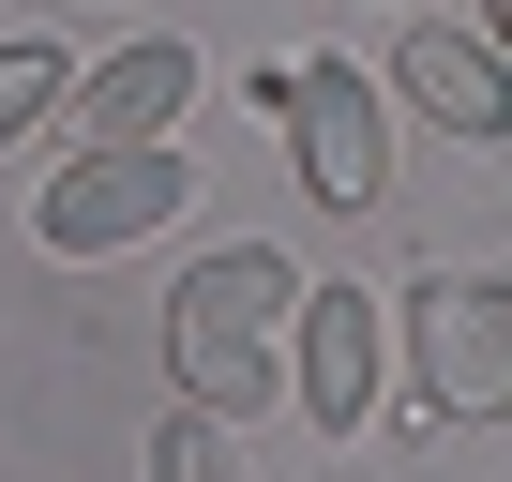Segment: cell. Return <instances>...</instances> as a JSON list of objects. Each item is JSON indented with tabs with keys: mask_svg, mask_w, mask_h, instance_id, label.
Listing matches in <instances>:
<instances>
[{
	"mask_svg": "<svg viewBox=\"0 0 512 482\" xmlns=\"http://www.w3.org/2000/svg\"><path fill=\"white\" fill-rule=\"evenodd\" d=\"M287 241H211V257L166 287V362H181V407L241 422V407H272V347H287Z\"/></svg>",
	"mask_w": 512,
	"mask_h": 482,
	"instance_id": "1",
	"label": "cell"
},
{
	"mask_svg": "<svg viewBox=\"0 0 512 482\" xmlns=\"http://www.w3.org/2000/svg\"><path fill=\"white\" fill-rule=\"evenodd\" d=\"M181 211H196V151L181 136H91L31 196V241L46 257H136V241H166Z\"/></svg>",
	"mask_w": 512,
	"mask_h": 482,
	"instance_id": "2",
	"label": "cell"
},
{
	"mask_svg": "<svg viewBox=\"0 0 512 482\" xmlns=\"http://www.w3.org/2000/svg\"><path fill=\"white\" fill-rule=\"evenodd\" d=\"M272 106H287L302 196H317L332 226H362V211L392 196V91H377L362 61H302V76H272Z\"/></svg>",
	"mask_w": 512,
	"mask_h": 482,
	"instance_id": "3",
	"label": "cell"
},
{
	"mask_svg": "<svg viewBox=\"0 0 512 482\" xmlns=\"http://www.w3.org/2000/svg\"><path fill=\"white\" fill-rule=\"evenodd\" d=\"M377 392H392V317H377V287H302V302H287V407H302L317 437H362Z\"/></svg>",
	"mask_w": 512,
	"mask_h": 482,
	"instance_id": "4",
	"label": "cell"
},
{
	"mask_svg": "<svg viewBox=\"0 0 512 482\" xmlns=\"http://www.w3.org/2000/svg\"><path fill=\"white\" fill-rule=\"evenodd\" d=\"M407 347H422V392H437L452 422H497V407H512V287H497V272H437V287L407 302Z\"/></svg>",
	"mask_w": 512,
	"mask_h": 482,
	"instance_id": "5",
	"label": "cell"
},
{
	"mask_svg": "<svg viewBox=\"0 0 512 482\" xmlns=\"http://www.w3.org/2000/svg\"><path fill=\"white\" fill-rule=\"evenodd\" d=\"M392 91H407L437 136H467V151L512 136V76H497V46H482L467 16H407V31H392Z\"/></svg>",
	"mask_w": 512,
	"mask_h": 482,
	"instance_id": "6",
	"label": "cell"
},
{
	"mask_svg": "<svg viewBox=\"0 0 512 482\" xmlns=\"http://www.w3.org/2000/svg\"><path fill=\"white\" fill-rule=\"evenodd\" d=\"M61 106H76V136H166V121L196 106V46H181V31H136L121 61L61 76Z\"/></svg>",
	"mask_w": 512,
	"mask_h": 482,
	"instance_id": "7",
	"label": "cell"
},
{
	"mask_svg": "<svg viewBox=\"0 0 512 482\" xmlns=\"http://www.w3.org/2000/svg\"><path fill=\"white\" fill-rule=\"evenodd\" d=\"M61 76H76V61H61L46 31H31V46H0V151H16L31 121H61Z\"/></svg>",
	"mask_w": 512,
	"mask_h": 482,
	"instance_id": "8",
	"label": "cell"
},
{
	"mask_svg": "<svg viewBox=\"0 0 512 482\" xmlns=\"http://www.w3.org/2000/svg\"><path fill=\"white\" fill-rule=\"evenodd\" d=\"M151 482H241L226 422H211V407H166V422H151Z\"/></svg>",
	"mask_w": 512,
	"mask_h": 482,
	"instance_id": "9",
	"label": "cell"
}]
</instances>
